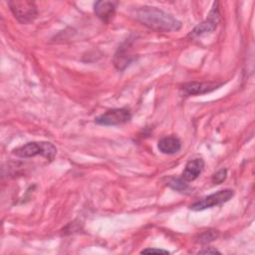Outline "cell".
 Here are the masks:
<instances>
[{"mask_svg": "<svg viewBox=\"0 0 255 255\" xmlns=\"http://www.w3.org/2000/svg\"><path fill=\"white\" fill-rule=\"evenodd\" d=\"M203 167H204L203 159L201 158L191 159L185 164L184 170L181 174V178L186 182L193 181L200 175V173L203 170Z\"/></svg>", "mask_w": 255, "mask_h": 255, "instance_id": "9", "label": "cell"}, {"mask_svg": "<svg viewBox=\"0 0 255 255\" xmlns=\"http://www.w3.org/2000/svg\"><path fill=\"white\" fill-rule=\"evenodd\" d=\"M8 5L14 17L22 24L33 22L38 15L37 6L33 1L13 0L9 1Z\"/></svg>", "mask_w": 255, "mask_h": 255, "instance_id": "3", "label": "cell"}, {"mask_svg": "<svg viewBox=\"0 0 255 255\" xmlns=\"http://www.w3.org/2000/svg\"><path fill=\"white\" fill-rule=\"evenodd\" d=\"M227 177V169L226 168H222L219 169L217 172H215L212 176V182L214 184H220L221 182H223Z\"/></svg>", "mask_w": 255, "mask_h": 255, "instance_id": "12", "label": "cell"}, {"mask_svg": "<svg viewBox=\"0 0 255 255\" xmlns=\"http://www.w3.org/2000/svg\"><path fill=\"white\" fill-rule=\"evenodd\" d=\"M13 153L22 158L41 155L52 160L57 153V148L53 143L48 141H32L15 148Z\"/></svg>", "mask_w": 255, "mask_h": 255, "instance_id": "2", "label": "cell"}, {"mask_svg": "<svg viewBox=\"0 0 255 255\" xmlns=\"http://www.w3.org/2000/svg\"><path fill=\"white\" fill-rule=\"evenodd\" d=\"M157 147L164 154H174L181 148V142L176 136H164L158 140Z\"/></svg>", "mask_w": 255, "mask_h": 255, "instance_id": "10", "label": "cell"}, {"mask_svg": "<svg viewBox=\"0 0 255 255\" xmlns=\"http://www.w3.org/2000/svg\"><path fill=\"white\" fill-rule=\"evenodd\" d=\"M135 19L143 26L155 32H173L180 30L182 24L171 14L151 6H142L135 10Z\"/></svg>", "mask_w": 255, "mask_h": 255, "instance_id": "1", "label": "cell"}, {"mask_svg": "<svg viewBox=\"0 0 255 255\" xmlns=\"http://www.w3.org/2000/svg\"><path fill=\"white\" fill-rule=\"evenodd\" d=\"M141 254H168L169 252L167 250H163V249H155V248H146L140 251Z\"/></svg>", "mask_w": 255, "mask_h": 255, "instance_id": "14", "label": "cell"}, {"mask_svg": "<svg viewBox=\"0 0 255 255\" xmlns=\"http://www.w3.org/2000/svg\"><path fill=\"white\" fill-rule=\"evenodd\" d=\"M222 84L215 82H190L182 85L181 90L186 95H201L218 89Z\"/></svg>", "mask_w": 255, "mask_h": 255, "instance_id": "7", "label": "cell"}, {"mask_svg": "<svg viewBox=\"0 0 255 255\" xmlns=\"http://www.w3.org/2000/svg\"><path fill=\"white\" fill-rule=\"evenodd\" d=\"M117 5V1H97L94 4V11L103 22H109L115 14Z\"/></svg>", "mask_w": 255, "mask_h": 255, "instance_id": "8", "label": "cell"}, {"mask_svg": "<svg viewBox=\"0 0 255 255\" xmlns=\"http://www.w3.org/2000/svg\"><path fill=\"white\" fill-rule=\"evenodd\" d=\"M217 232L216 230H208V231H205L204 233H202L200 236H199V242L201 243H206V242H209V241H212L214 240L216 237H217Z\"/></svg>", "mask_w": 255, "mask_h": 255, "instance_id": "13", "label": "cell"}, {"mask_svg": "<svg viewBox=\"0 0 255 255\" xmlns=\"http://www.w3.org/2000/svg\"><path fill=\"white\" fill-rule=\"evenodd\" d=\"M198 253H200V254H215V253H220L219 251H217L216 249H211V248H209V249H203V250H200V251H198Z\"/></svg>", "mask_w": 255, "mask_h": 255, "instance_id": "15", "label": "cell"}, {"mask_svg": "<svg viewBox=\"0 0 255 255\" xmlns=\"http://www.w3.org/2000/svg\"><path fill=\"white\" fill-rule=\"evenodd\" d=\"M167 185L170 186L172 189L179 191V192H190L191 187L187 184L185 180H183L181 177L179 178H169L167 181Z\"/></svg>", "mask_w": 255, "mask_h": 255, "instance_id": "11", "label": "cell"}, {"mask_svg": "<svg viewBox=\"0 0 255 255\" xmlns=\"http://www.w3.org/2000/svg\"><path fill=\"white\" fill-rule=\"evenodd\" d=\"M219 21V9H218V2H215L213 4L212 9L210 10L207 18L201 22L200 24H198L189 34L188 37L190 38H197L200 37L204 34L207 33H211L212 31H214L217 27Z\"/></svg>", "mask_w": 255, "mask_h": 255, "instance_id": "6", "label": "cell"}, {"mask_svg": "<svg viewBox=\"0 0 255 255\" xmlns=\"http://www.w3.org/2000/svg\"><path fill=\"white\" fill-rule=\"evenodd\" d=\"M131 119V114L129 110L121 108V109H112L102 114L101 116L95 119V123L101 126H118L128 123Z\"/></svg>", "mask_w": 255, "mask_h": 255, "instance_id": "5", "label": "cell"}, {"mask_svg": "<svg viewBox=\"0 0 255 255\" xmlns=\"http://www.w3.org/2000/svg\"><path fill=\"white\" fill-rule=\"evenodd\" d=\"M233 194H234V191L229 188L218 190L215 193L209 194V195L202 197L201 199L195 201L194 203H192L190 205L189 208L194 211H200V210H204V209L211 208L214 206H218V205H221V204L227 202L229 199H231Z\"/></svg>", "mask_w": 255, "mask_h": 255, "instance_id": "4", "label": "cell"}]
</instances>
